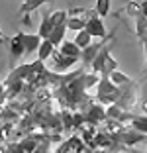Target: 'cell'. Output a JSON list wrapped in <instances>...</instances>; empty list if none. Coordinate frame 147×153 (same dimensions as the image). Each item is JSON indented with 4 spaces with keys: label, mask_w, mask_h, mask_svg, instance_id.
<instances>
[{
    "label": "cell",
    "mask_w": 147,
    "mask_h": 153,
    "mask_svg": "<svg viewBox=\"0 0 147 153\" xmlns=\"http://www.w3.org/2000/svg\"><path fill=\"white\" fill-rule=\"evenodd\" d=\"M63 22H67V10H55V12H51V14H45L43 18H41V26H39V30H37V36H39L41 39H47L49 33Z\"/></svg>",
    "instance_id": "6da1fadb"
},
{
    "label": "cell",
    "mask_w": 147,
    "mask_h": 153,
    "mask_svg": "<svg viewBox=\"0 0 147 153\" xmlns=\"http://www.w3.org/2000/svg\"><path fill=\"white\" fill-rule=\"evenodd\" d=\"M122 96V88H118L116 85H112L108 76H100L98 79V92H96V98L100 100L102 104L108 102H118Z\"/></svg>",
    "instance_id": "7a4b0ae2"
},
{
    "label": "cell",
    "mask_w": 147,
    "mask_h": 153,
    "mask_svg": "<svg viewBox=\"0 0 147 153\" xmlns=\"http://www.w3.org/2000/svg\"><path fill=\"white\" fill-rule=\"evenodd\" d=\"M85 30L90 37H98V39H106L108 37L106 27H104V24H102V18H98L96 14H94V10H90V16H88V20H86Z\"/></svg>",
    "instance_id": "3957f363"
},
{
    "label": "cell",
    "mask_w": 147,
    "mask_h": 153,
    "mask_svg": "<svg viewBox=\"0 0 147 153\" xmlns=\"http://www.w3.org/2000/svg\"><path fill=\"white\" fill-rule=\"evenodd\" d=\"M110 39H112V36H108L106 39H100V41H96V43H90L88 47L82 49V53H80V61L85 63V67H90V63L94 61V57L98 55V51L102 49L104 45H106V41H110Z\"/></svg>",
    "instance_id": "277c9868"
},
{
    "label": "cell",
    "mask_w": 147,
    "mask_h": 153,
    "mask_svg": "<svg viewBox=\"0 0 147 153\" xmlns=\"http://www.w3.org/2000/svg\"><path fill=\"white\" fill-rule=\"evenodd\" d=\"M8 51H10V57H12L14 61H18L20 57H24V32H18L10 39Z\"/></svg>",
    "instance_id": "5b68a950"
},
{
    "label": "cell",
    "mask_w": 147,
    "mask_h": 153,
    "mask_svg": "<svg viewBox=\"0 0 147 153\" xmlns=\"http://www.w3.org/2000/svg\"><path fill=\"white\" fill-rule=\"evenodd\" d=\"M43 4H51V0H24L22 8H20V12L24 16V26H30V14Z\"/></svg>",
    "instance_id": "8992f818"
},
{
    "label": "cell",
    "mask_w": 147,
    "mask_h": 153,
    "mask_svg": "<svg viewBox=\"0 0 147 153\" xmlns=\"http://www.w3.org/2000/svg\"><path fill=\"white\" fill-rule=\"evenodd\" d=\"M51 61H53V69L59 73L67 71L69 67H73L75 63H79V59H73V57H65V55H61L57 49H55V53L51 55Z\"/></svg>",
    "instance_id": "52a82bcc"
},
{
    "label": "cell",
    "mask_w": 147,
    "mask_h": 153,
    "mask_svg": "<svg viewBox=\"0 0 147 153\" xmlns=\"http://www.w3.org/2000/svg\"><path fill=\"white\" fill-rule=\"evenodd\" d=\"M110 49H112V43H106L102 49L98 51V55L94 57V61L90 63V67H92V73H94V75H98V73L102 71V67H104V63H106L108 55H110Z\"/></svg>",
    "instance_id": "ba28073f"
},
{
    "label": "cell",
    "mask_w": 147,
    "mask_h": 153,
    "mask_svg": "<svg viewBox=\"0 0 147 153\" xmlns=\"http://www.w3.org/2000/svg\"><path fill=\"white\" fill-rule=\"evenodd\" d=\"M41 43V37L37 33H24V55L36 53Z\"/></svg>",
    "instance_id": "9c48e42d"
},
{
    "label": "cell",
    "mask_w": 147,
    "mask_h": 153,
    "mask_svg": "<svg viewBox=\"0 0 147 153\" xmlns=\"http://www.w3.org/2000/svg\"><path fill=\"white\" fill-rule=\"evenodd\" d=\"M65 32H67V22H63V24H59L57 27H55L53 32L49 33V37H47V41L51 45H53L55 49H57L59 45L63 43V41H65Z\"/></svg>",
    "instance_id": "30bf717a"
},
{
    "label": "cell",
    "mask_w": 147,
    "mask_h": 153,
    "mask_svg": "<svg viewBox=\"0 0 147 153\" xmlns=\"http://www.w3.org/2000/svg\"><path fill=\"white\" fill-rule=\"evenodd\" d=\"M59 53L65 55V57H73V59H79L80 61V53H82V51L75 45V41H63V43L59 45Z\"/></svg>",
    "instance_id": "8fae6325"
},
{
    "label": "cell",
    "mask_w": 147,
    "mask_h": 153,
    "mask_svg": "<svg viewBox=\"0 0 147 153\" xmlns=\"http://www.w3.org/2000/svg\"><path fill=\"white\" fill-rule=\"evenodd\" d=\"M37 61H47V59H51V55L55 53V47L51 43H49L47 39H41V43H39V47H37Z\"/></svg>",
    "instance_id": "7c38bea8"
},
{
    "label": "cell",
    "mask_w": 147,
    "mask_h": 153,
    "mask_svg": "<svg viewBox=\"0 0 147 153\" xmlns=\"http://www.w3.org/2000/svg\"><path fill=\"white\" fill-rule=\"evenodd\" d=\"M108 79H110V82L112 85H116L118 88H122V86H128V85H131V79H129L128 75H124L122 71H112L110 75H108Z\"/></svg>",
    "instance_id": "4fadbf2b"
},
{
    "label": "cell",
    "mask_w": 147,
    "mask_h": 153,
    "mask_svg": "<svg viewBox=\"0 0 147 153\" xmlns=\"http://www.w3.org/2000/svg\"><path fill=\"white\" fill-rule=\"evenodd\" d=\"M90 43H92V37L86 33V30H80V32H76V36H75V45L79 47L80 51L85 49V47H88Z\"/></svg>",
    "instance_id": "5bb4252c"
},
{
    "label": "cell",
    "mask_w": 147,
    "mask_h": 153,
    "mask_svg": "<svg viewBox=\"0 0 147 153\" xmlns=\"http://www.w3.org/2000/svg\"><path fill=\"white\" fill-rule=\"evenodd\" d=\"M94 14H96L98 18H104L110 14V0H96V4H94Z\"/></svg>",
    "instance_id": "9a60e30c"
},
{
    "label": "cell",
    "mask_w": 147,
    "mask_h": 153,
    "mask_svg": "<svg viewBox=\"0 0 147 153\" xmlns=\"http://www.w3.org/2000/svg\"><path fill=\"white\" fill-rule=\"evenodd\" d=\"M131 128L139 134H147V116H134L131 118Z\"/></svg>",
    "instance_id": "2e32d148"
},
{
    "label": "cell",
    "mask_w": 147,
    "mask_h": 153,
    "mask_svg": "<svg viewBox=\"0 0 147 153\" xmlns=\"http://www.w3.org/2000/svg\"><path fill=\"white\" fill-rule=\"evenodd\" d=\"M141 39H143V47H145V69H147V33L141 36Z\"/></svg>",
    "instance_id": "e0dca14e"
},
{
    "label": "cell",
    "mask_w": 147,
    "mask_h": 153,
    "mask_svg": "<svg viewBox=\"0 0 147 153\" xmlns=\"http://www.w3.org/2000/svg\"><path fill=\"white\" fill-rule=\"evenodd\" d=\"M141 110L145 112V116H147V100H143V102H141Z\"/></svg>",
    "instance_id": "ac0fdd59"
},
{
    "label": "cell",
    "mask_w": 147,
    "mask_h": 153,
    "mask_svg": "<svg viewBox=\"0 0 147 153\" xmlns=\"http://www.w3.org/2000/svg\"><path fill=\"white\" fill-rule=\"evenodd\" d=\"M4 41V33H2V30H0V43Z\"/></svg>",
    "instance_id": "d6986e66"
},
{
    "label": "cell",
    "mask_w": 147,
    "mask_h": 153,
    "mask_svg": "<svg viewBox=\"0 0 147 153\" xmlns=\"http://www.w3.org/2000/svg\"><path fill=\"white\" fill-rule=\"evenodd\" d=\"M145 153H147V151H145Z\"/></svg>",
    "instance_id": "ffe728a7"
}]
</instances>
